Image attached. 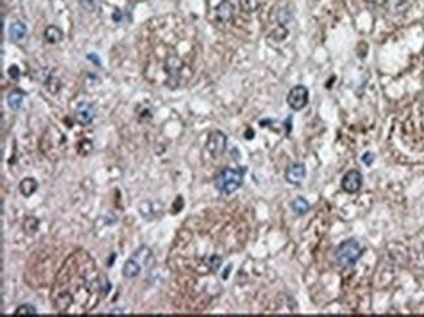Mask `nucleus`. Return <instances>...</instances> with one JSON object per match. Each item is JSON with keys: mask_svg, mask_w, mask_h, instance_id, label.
<instances>
[{"mask_svg": "<svg viewBox=\"0 0 424 317\" xmlns=\"http://www.w3.org/2000/svg\"><path fill=\"white\" fill-rule=\"evenodd\" d=\"M16 316H35L37 310L32 304H23L15 311Z\"/></svg>", "mask_w": 424, "mask_h": 317, "instance_id": "nucleus-19", "label": "nucleus"}, {"mask_svg": "<svg viewBox=\"0 0 424 317\" xmlns=\"http://www.w3.org/2000/svg\"><path fill=\"white\" fill-rule=\"evenodd\" d=\"M8 105H9V107L12 108V110H19L20 107H21V105H23V101H24V95L21 93H11L9 95H8Z\"/></svg>", "mask_w": 424, "mask_h": 317, "instance_id": "nucleus-16", "label": "nucleus"}, {"mask_svg": "<svg viewBox=\"0 0 424 317\" xmlns=\"http://www.w3.org/2000/svg\"><path fill=\"white\" fill-rule=\"evenodd\" d=\"M291 209L298 216H304L305 213H308L309 204L304 197H296L291 202Z\"/></svg>", "mask_w": 424, "mask_h": 317, "instance_id": "nucleus-15", "label": "nucleus"}, {"mask_svg": "<svg viewBox=\"0 0 424 317\" xmlns=\"http://www.w3.org/2000/svg\"><path fill=\"white\" fill-rule=\"evenodd\" d=\"M287 103L294 111H300L308 103V89L303 85H296L289 92Z\"/></svg>", "mask_w": 424, "mask_h": 317, "instance_id": "nucleus-6", "label": "nucleus"}, {"mask_svg": "<svg viewBox=\"0 0 424 317\" xmlns=\"http://www.w3.org/2000/svg\"><path fill=\"white\" fill-rule=\"evenodd\" d=\"M261 0H240V8L247 13H252L260 7Z\"/></svg>", "mask_w": 424, "mask_h": 317, "instance_id": "nucleus-18", "label": "nucleus"}, {"mask_svg": "<svg viewBox=\"0 0 424 317\" xmlns=\"http://www.w3.org/2000/svg\"><path fill=\"white\" fill-rule=\"evenodd\" d=\"M38 182L34 178H25L21 180V183L19 186V190L21 192L24 197H30L32 194L35 193V190H38Z\"/></svg>", "mask_w": 424, "mask_h": 317, "instance_id": "nucleus-11", "label": "nucleus"}, {"mask_svg": "<svg viewBox=\"0 0 424 317\" xmlns=\"http://www.w3.org/2000/svg\"><path fill=\"white\" fill-rule=\"evenodd\" d=\"M342 190L347 193H357L359 192L363 186V175L358 170H350L343 175L342 179Z\"/></svg>", "mask_w": 424, "mask_h": 317, "instance_id": "nucleus-7", "label": "nucleus"}, {"mask_svg": "<svg viewBox=\"0 0 424 317\" xmlns=\"http://www.w3.org/2000/svg\"><path fill=\"white\" fill-rule=\"evenodd\" d=\"M110 291L107 277L88 252L77 250L63 262L51 287L52 306L64 315H84L94 310Z\"/></svg>", "mask_w": 424, "mask_h": 317, "instance_id": "nucleus-1", "label": "nucleus"}, {"mask_svg": "<svg viewBox=\"0 0 424 317\" xmlns=\"http://www.w3.org/2000/svg\"><path fill=\"white\" fill-rule=\"evenodd\" d=\"M88 1H92V0H88Z\"/></svg>", "mask_w": 424, "mask_h": 317, "instance_id": "nucleus-25", "label": "nucleus"}, {"mask_svg": "<svg viewBox=\"0 0 424 317\" xmlns=\"http://www.w3.org/2000/svg\"><path fill=\"white\" fill-rule=\"evenodd\" d=\"M88 59L93 60L94 64H96V65H98V67H99V65H100V60L98 59L97 55H96V54H90V55H88Z\"/></svg>", "mask_w": 424, "mask_h": 317, "instance_id": "nucleus-23", "label": "nucleus"}, {"mask_svg": "<svg viewBox=\"0 0 424 317\" xmlns=\"http://www.w3.org/2000/svg\"><path fill=\"white\" fill-rule=\"evenodd\" d=\"M84 149H86L88 150V153H90V152H92V142L88 141V140H84V141H82L81 144L78 145V148H77L78 154H81V156H84V157H85V150Z\"/></svg>", "mask_w": 424, "mask_h": 317, "instance_id": "nucleus-20", "label": "nucleus"}, {"mask_svg": "<svg viewBox=\"0 0 424 317\" xmlns=\"http://www.w3.org/2000/svg\"><path fill=\"white\" fill-rule=\"evenodd\" d=\"M244 168H225L216 178V188L221 193L231 194L243 184Z\"/></svg>", "mask_w": 424, "mask_h": 317, "instance_id": "nucleus-2", "label": "nucleus"}, {"mask_svg": "<svg viewBox=\"0 0 424 317\" xmlns=\"http://www.w3.org/2000/svg\"><path fill=\"white\" fill-rule=\"evenodd\" d=\"M111 314L112 315H120V314H123V311H122V310H114V311H111Z\"/></svg>", "mask_w": 424, "mask_h": 317, "instance_id": "nucleus-24", "label": "nucleus"}, {"mask_svg": "<svg viewBox=\"0 0 424 317\" xmlns=\"http://www.w3.org/2000/svg\"><path fill=\"white\" fill-rule=\"evenodd\" d=\"M364 250L361 246L355 240V239H349L346 242L341 243L335 251V258L341 266L343 268H350L354 266L359 261Z\"/></svg>", "mask_w": 424, "mask_h": 317, "instance_id": "nucleus-3", "label": "nucleus"}, {"mask_svg": "<svg viewBox=\"0 0 424 317\" xmlns=\"http://www.w3.org/2000/svg\"><path fill=\"white\" fill-rule=\"evenodd\" d=\"M8 73H9V76H11V79H13V80H17L20 77V71H19V68L16 67V65H12V67H9V69H8Z\"/></svg>", "mask_w": 424, "mask_h": 317, "instance_id": "nucleus-22", "label": "nucleus"}, {"mask_svg": "<svg viewBox=\"0 0 424 317\" xmlns=\"http://www.w3.org/2000/svg\"><path fill=\"white\" fill-rule=\"evenodd\" d=\"M206 149L212 157L220 158L221 156H224L226 152L227 146V137L226 134L222 131H213L212 133H209L208 140H206Z\"/></svg>", "mask_w": 424, "mask_h": 317, "instance_id": "nucleus-5", "label": "nucleus"}, {"mask_svg": "<svg viewBox=\"0 0 424 317\" xmlns=\"http://www.w3.org/2000/svg\"><path fill=\"white\" fill-rule=\"evenodd\" d=\"M77 123L82 124V126H89L92 122L96 118V108L92 103H88V102H82L76 108V115H75Z\"/></svg>", "mask_w": 424, "mask_h": 317, "instance_id": "nucleus-8", "label": "nucleus"}, {"mask_svg": "<svg viewBox=\"0 0 424 317\" xmlns=\"http://www.w3.org/2000/svg\"><path fill=\"white\" fill-rule=\"evenodd\" d=\"M38 226H39V221H38L37 218H34V217L26 218L25 222H24V230H25L26 234H29V235H33V234L37 232Z\"/></svg>", "mask_w": 424, "mask_h": 317, "instance_id": "nucleus-17", "label": "nucleus"}, {"mask_svg": "<svg viewBox=\"0 0 424 317\" xmlns=\"http://www.w3.org/2000/svg\"><path fill=\"white\" fill-rule=\"evenodd\" d=\"M373 160H375V154L371 153V152H367V153L363 154V157H361V162H363L365 166H371V164L373 163Z\"/></svg>", "mask_w": 424, "mask_h": 317, "instance_id": "nucleus-21", "label": "nucleus"}, {"mask_svg": "<svg viewBox=\"0 0 424 317\" xmlns=\"http://www.w3.org/2000/svg\"><path fill=\"white\" fill-rule=\"evenodd\" d=\"M183 62L180 58L176 55H170L166 59L164 63V69L167 73V84L170 88H176L180 82V77H182L183 72Z\"/></svg>", "mask_w": 424, "mask_h": 317, "instance_id": "nucleus-4", "label": "nucleus"}, {"mask_svg": "<svg viewBox=\"0 0 424 317\" xmlns=\"http://www.w3.org/2000/svg\"><path fill=\"white\" fill-rule=\"evenodd\" d=\"M25 35H26L25 24L17 21V23H13L11 27H9V37H11L13 41H21Z\"/></svg>", "mask_w": 424, "mask_h": 317, "instance_id": "nucleus-14", "label": "nucleus"}, {"mask_svg": "<svg viewBox=\"0 0 424 317\" xmlns=\"http://www.w3.org/2000/svg\"><path fill=\"white\" fill-rule=\"evenodd\" d=\"M305 175H307V170L303 163H293L290 164L286 170L285 178L290 184H295L298 186L304 180Z\"/></svg>", "mask_w": 424, "mask_h": 317, "instance_id": "nucleus-9", "label": "nucleus"}, {"mask_svg": "<svg viewBox=\"0 0 424 317\" xmlns=\"http://www.w3.org/2000/svg\"><path fill=\"white\" fill-rule=\"evenodd\" d=\"M232 16H234V5L228 0H224L216 8V19L220 23H228L232 19Z\"/></svg>", "mask_w": 424, "mask_h": 317, "instance_id": "nucleus-10", "label": "nucleus"}, {"mask_svg": "<svg viewBox=\"0 0 424 317\" xmlns=\"http://www.w3.org/2000/svg\"><path fill=\"white\" fill-rule=\"evenodd\" d=\"M63 37H64L63 32H62L58 27L51 25V27L46 28L45 39L49 42V43H51V45H55V43L60 42L62 39H63Z\"/></svg>", "mask_w": 424, "mask_h": 317, "instance_id": "nucleus-13", "label": "nucleus"}, {"mask_svg": "<svg viewBox=\"0 0 424 317\" xmlns=\"http://www.w3.org/2000/svg\"><path fill=\"white\" fill-rule=\"evenodd\" d=\"M141 268L142 266L140 265V262H138L137 260H134L133 257H130V260H127L126 264H124L123 276L126 277V278H134V277H137L138 274H140Z\"/></svg>", "mask_w": 424, "mask_h": 317, "instance_id": "nucleus-12", "label": "nucleus"}]
</instances>
